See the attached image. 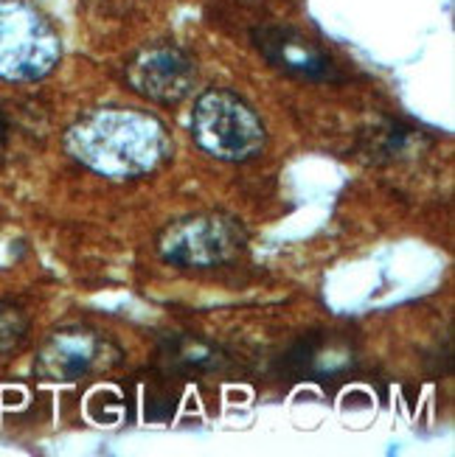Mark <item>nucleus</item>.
Listing matches in <instances>:
<instances>
[{
    "label": "nucleus",
    "mask_w": 455,
    "mask_h": 457,
    "mask_svg": "<svg viewBox=\"0 0 455 457\" xmlns=\"http://www.w3.org/2000/svg\"><path fill=\"white\" fill-rule=\"evenodd\" d=\"M65 149L82 166L124 180L164 166L172 154V141L155 115L105 107L76 118L65 132Z\"/></svg>",
    "instance_id": "obj_1"
},
{
    "label": "nucleus",
    "mask_w": 455,
    "mask_h": 457,
    "mask_svg": "<svg viewBox=\"0 0 455 457\" xmlns=\"http://www.w3.org/2000/svg\"><path fill=\"white\" fill-rule=\"evenodd\" d=\"M248 250V230L231 213L203 211L169 222L157 236V255L177 270H214Z\"/></svg>",
    "instance_id": "obj_2"
},
{
    "label": "nucleus",
    "mask_w": 455,
    "mask_h": 457,
    "mask_svg": "<svg viewBox=\"0 0 455 457\" xmlns=\"http://www.w3.org/2000/svg\"><path fill=\"white\" fill-rule=\"evenodd\" d=\"M191 137L203 152L228 163L253 161L267 144V132L256 110L231 90H208L191 112Z\"/></svg>",
    "instance_id": "obj_3"
},
{
    "label": "nucleus",
    "mask_w": 455,
    "mask_h": 457,
    "mask_svg": "<svg viewBox=\"0 0 455 457\" xmlns=\"http://www.w3.org/2000/svg\"><path fill=\"white\" fill-rule=\"evenodd\" d=\"M63 46L48 20L26 0H0V79L37 82L46 79Z\"/></svg>",
    "instance_id": "obj_4"
},
{
    "label": "nucleus",
    "mask_w": 455,
    "mask_h": 457,
    "mask_svg": "<svg viewBox=\"0 0 455 457\" xmlns=\"http://www.w3.org/2000/svg\"><path fill=\"white\" fill-rule=\"evenodd\" d=\"M124 360V351L107 334L90 326H63L51 331L34 356V373L43 382L76 385L110 373Z\"/></svg>",
    "instance_id": "obj_5"
},
{
    "label": "nucleus",
    "mask_w": 455,
    "mask_h": 457,
    "mask_svg": "<svg viewBox=\"0 0 455 457\" xmlns=\"http://www.w3.org/2000/svg\"><path fill=\"white\" fill-rule=\"evenodd\" d=\"M127 82L138 96L149 98L152 104L174 107L194 93L197 65L177 46H149L130 59Z\"/></svg>",
    "instance_id": "obj_6"
},
{
    "label": "nucleus",
    "mask_w": 455,
    "mask_h": 457,
    "mask_svg": "<svg viewBox=\"0 0 455 457\" xmlns=\"http://www.w3.org/2000/svg\"><path fill=\"white\" fill-rule=\"evenodd\" d=\"M253 39H256V48L262 51L267 62L290 76H301V79H309V82L338 79L332 59L315 46L312 39H307L295 29L270 26V29L256 31Z\"/></svg>",
    "instance_id": "obj_7"
},
{
    "label": "nucleus",
    "mask_w": 455,
    "mask_h": 457,
    "mask_svg": "<svg viewBox=\"0 0 455 457\" xmlns=\"http://www.w3.org/2000/svg\"><path fill=\"white\" fill-rule=\"evenodd\" d=\"M46 112L31 98H0V166H9L26 149L43 144Z\"/></svg>",
    "instance_id": "obj_8"
},
{
    "label": "nucleus",
    "mask_w": 455,
    "mask_h": 457,
    "mask_svg": "<svg viewBox=\"0 0 455 457\" xmlns=\"http://www.w3.org/2000/svg\"><path fill=\"white\" fill-rule=\"evenodd\" d=\"M161 365L183 379H194V376L206 373H220L228 368L231 356L223 345H216L211 340L194 334H172L161 343Z\"/></svg>",
    "instance_id": "obj_9"
},
{
    "label": "nucleus",
    "mask_w": 455,
    "mask_h": 457,
    "mask_svg": "<svg viewBox=\"0 0 455 457\" xmlns=\"http://www.w3.org/2000/svg\"><path fill=\"white\" fill-rule=\"evenodd\" d=\"M29 328H31V323H29V314L23 312V306L0 297V360L14 353L26 343Z\"/></svg>",
    "instance_id": "obj_10"
}]
</instances>
